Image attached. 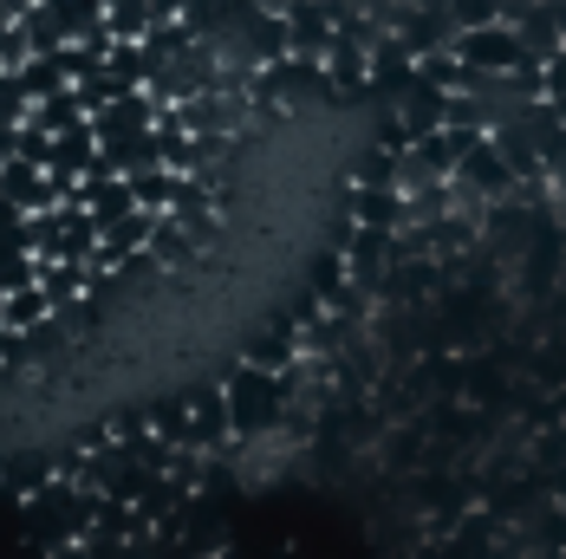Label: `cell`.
<instances>
[{
  "label": "cell",
  "instance_id": "3",
  "mask_svg": "<svg viewBox=\"0 0 566 559\" xmlns=\"http://www.w3.org/2000/svg\"><path fill=\"white\" fill-rule=\"evenodd\" d=\"M78 117H92V112H85V98H78L72 85H59L53 98L33 105V124H46V130H65V124H78Z\"/></svg>",
  "mask_w": 566,
  "mask_h": 559
},
{
  "label": "cell",
  "instance_id": "2",
  "mask_svg": "<svg viewBox=\"0 0 566 559\" xmlns=\"http://www.w3.org/2000/svg\"><path fill=\"white\" fill-rule=\"evenodd\" d=\"M20 33H27V46L33 53H59L72 33H65V20H59L46 0H33V7H20Z\"/></svg>",
  "mask_w": 566,
  "mask_h": 559
},
{
  "label": "cell",
  "instance_id": "4",
  "mask_svg": "<svg viewBox=\"0 0 566 559\" xmlns=\"http://www.w3.org/2000/svg\"><path fill=\"white\" fill-rule=\"evenodd\" d=\"M27 117H33V98L20 92L13 72H0V124H27Z\"/></svg>",
  "mask_w": 566,
  "mask_h": 559
},
{
  "label": "cell",
  "instance_id": "1",
  "mask_svg": "<svg viewBox=\"0 0 566 559\" xmlns=\"http://www.w3.org/2000/svg\"><path fill=\"white\" fill-rule=\"evenodd\" d=\"M0 196H7V202H20L27 215H33V209H59V202H65V196H59V182H53V169L27 164V157H7V164H0Z\"/></svg>",
  "mask_w": 566,
  "mask_h": 559
}]
</instances>
